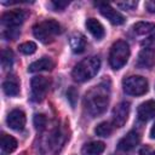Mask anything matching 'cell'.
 Returning <instances> with one entry per match:
<instances>
[{
  "label": "cell",
  "instance_id": "obj_1",
  "mask_svg": "<svg viewBox=\"0 0 155 155\" xmlns=\"http://www.w3.org/2000/svg\"><path fill=\"white\" fill-rule=\"evenodd\" d=\"M108 104H109V94L107 92V88L103 87L102 85L96 86L88 93H86L85 109L92 117L103 114Z\"/></svg>",
  "mask_w": 155,
  "mask_h": 155
},
{
  "label": "cell",
  "instance_id": "obj_2",
  "mask_svg": "<svg viewBox=\"0 0 155 155\" xmlns=\"http://www.w3.org/2000/svg\"><path fill=\"white\" fill-rule=\"evenodd\" d=\"M99 68H101V59L96 56H91L82 59L74 67L71 71V76L78 82H85L92 79L94 75H97Z\"/></svg>",
  "mask_w": 155,
  "mask_h": 155
},
{
  "label": "cell",
  "instance_id": "obj_3",
  "mask_svg": "<svg viewBox=\"0 0 155 155\" xmlns=\"http://www.w3.org/2000/svg\"><path fill=\"white\" fill-rule=\"evenodd\" d=\"M61 33V25L54 19H46L33 27V34L42 44H50Z\"/></svg>",
  "mask_w": 155,
  "mask_h": 155
},
{
  "label": "cell",
  "instance_id": "obj_4",
  "mask_svg": "<svg viewBox=\"0 0 155 155\" xmlns=\"http://www.w3.org/2000/svg\"><path fill=\"white\" fill-rule=\"evenodd\" d=\"M130 58L128 44L124 40H119L113 44L109 52V64L113 69H121Z\"/></svg>",
  "mask_w": 155,
  "mask_h": 155
},
{
  "label": "cell",
  "instance_id": "obj_5",
  "mask_svg": "<svg viewBox=\"0 0 155 155\" xmlns=\"http://www.w3.org/2000/svg\"><path fill=\"white\" fill-rule=\"evenodd\" d=\"M155 63V35L148 36L142 42V50L138 53L136 65L142 69H149Z\"/></svg>",
  "mask_w": 155,
  "mask_h": 155
},
{
  "label": "cell",
  "instance_id": "obj_6",
  "mask_svg": "<svg viewBox=\"0 0 155 155\" xmlns=\"http://www.w3.org/2000/svg\"><path fill=\"white\" fill-rule=\"evenodd\" d=\"M122 88L130 96H142L148 91V81L139 75H131L122 80Z\"/></svg>",
  "mask_w": 155,
  "mask_h": 155
},
{
  "label": "cell",
  "instance_id": "obj_7",
  "mask_svg": "<svg viewBox=\"0 0 155 155\" xmlns=\"http://www.w3.org/2000/svg\"><path fill=\"white\" fill-rule=\"evenodd\" d=\"M31 86V101L33 102H41L48 91L50 81L45 76H34L30 82Z\"/></svg>",
  "mask_w": 155,
  "mask_h": 155
},
{
  "label": "cell",
  "instance_id": "obj_8",
  "mask_svg": "<svg viewBox=\"0 0 155 155\" xmlns=\"http://www.w3.org/2000/svg\"><path fill=\"white\" fill-rule=\"evenodd\" d=\"M25 19V13L22 10L7 11L1 16V23L5 28H18Z\"/></svg>",
  "mask_w": 155,
  "mask_h": 155
},
{
  "label": "cell",
  "instance_id": "obj_9",
  "mask_svg": "<svg viewBox=\"0 0 155 155\" xmlns=\"http://www.w3.org/2000/svg\"><path fill=\"white\" fill-rule=\"evenodd\" d=\"M130 114V103L128 102H121L113 109V125L115 127H122Z\"/></svg>",
  "mask_w": 155,
  "mask_h": 155
},
{
  "label": "cell",
  "instance_id": "obj_10",
  "mask_svg": "<svg viewBox=\"0 0 155 155\" xmlns=\"http://www.w3.org/2000/svg\"><path fill=\"white\" fill-rule=\"evenodd\" d=\"M97 6L99 7V12L103 17H105L111 24H115V25H120V24H124L125 23V17L117 12L116 10H114L110 5L108 4H97Z\"/></svg>",
  "mask_w": 155,
  "mask_h": 155
},
{
  "label": "cell",
  "instance_id": "obj_11",
  "mask_svg": "<svg viewBox=\"0 0 155 155\" xmlns=\"http://www.w3.org/2000/svg\"><path fill=\"white\" fill-rule=\"evenodd\" d=\"M25 121H27L25 114L19 109H15V110L10 111V114L7 115V119H6L8 127L15 130V131L23 130L25 126Z\"/></svg>",
  "mask_w": 155,
  "mask_h": 155
},
{
  "label": "cell",
  "instance_id": "obj_12",
  "mask_svg": "<svg viewBox=\"0 0 155 155\" xmlns=\"http://www.w3.org/2000/svg\"><path fill=\"white\" fill-rule=\"evenodd\" d=\"M139 140H140L139 133L136 131H130L124 138L119 140L117 148L119 150H122V151H130L133 148H136V145H138Z\"/></svg>",
  "mask_w": 155,
  "mask_h": 155
},
{
  "label": "cell",
  "instance_id": "obj_13",
  "mask_svg": "<svg viewBox=\"0 0 155 155\" xmlns=\"http://www.w3.org/2000/svg\"><path fill=\"white\" fill-rule=\"evenodd\" d=\"M137 116L143 122L151 120L155 116V101L150 99L142 103L137 109Z\"/></svg>",
  "mask_w": 155,
  "mask_h": 155
},
{
  "label": "cell",
  "instance_id": "obj_14",
  "mask_svg": "<svg viewBox=\"0 0 155 155\" xmlns=\"http://www.w3.org/2000/svg\"><path fill=\"white\" fill-rule=\"evenodd\" d=\"M69 45L74 53H82L86 48V38L81 33L75 31L69 36Z\"/></svg>",
  "mask_w": 155,
  "mask_h": 155
},
{
  "label": "cell",
  "instance_id": "obj_15",
  "mask_svg": "<svg viewBox=\"0 0 155 155\" xmlns=\"http://www.w3.org/2000/svg\"><path fill=\"white\" fill-rule=\"evenodd\" d=\"M86 28L87 30L92 34L93 38H96L97 40H101L104 38L105 35V30L104 27L102 25V23L99 21H97L96 18H88L86 21Z\"/></svg>",
  "mask_w": 155,
  "mask_h": 155
},
{
  "label": "cell",
  "instance_id": "obj_16",
  "mask_svg": "<svg viewBox=\"0 0 155 155\" xmlns=\"http://www.w3.org/2000/svg\"><path fill=\"white\" fill-rule=\"evenodd\" d=\"M54 67V63L48 57H42L35 62H33L28 67L29 73H36V71H44V70H51Z\"/></svg>",
  "mask_w": 155,
  "mask_h": 155
},
{
  "label": "cell",
  "instance_id": "obj_17",
  "mask_svg": "<svg viewBox=\"0 0 155 155\" xmlns=\"http://www.w3.org/2000/svg\"><path fill=\"white\" fill-rule=\"evenodd\" d=\"M105 149L103 142H90L86 143L81 149V155H101Z\"/></svg>",
  "mask_w": 155,
  "mask_h": 155
},
{
  "label": "cell",
  "instance_id": "obj_18",
  "mask_svg": "<svg viewBox=\"0 0 155 155\" xmlns=\"http://www.w3.org/2000/svg\"><path fill=\"white\" fill-rule=\"evenodd\" d=\"M2 90L6 96L8 97H16L19 93V82L15 76H10L7 80L2 84Z\"/></svg>",
  "mask_w": 155,
  "mask_h": 155
},
{
  "label": "cell",
  "instance_id": "obj_19",
  "mask_svg": "<svg viewBox=\"0 0 155 155\" xmlns=\"http://www.w3.org/2000/svg\"><path fill=\"white\" fill-rule=\"evenodd\" d=\"M133 31L137 35H145L150 36L155 33V24L150 22H138L133 25Z\"/></svg>",
  "mask_w": 155,
  "mask_h": 155
},
{
  "label": "cell",
  "instance_id": "obj_20",
  "mask_svg": "<svg viewBox=\"0 0 155 155\" xmlns=\"http://www.w3.org/2000/svg\"><path fill=\"white\" fill-rule=\"evenodd\" d=\"M17 148V140L12 136H8L6 133H2L1 136V150L6 154H10L15 151Z\"/></svg>",
  "mask_w": 155,
  "mask_h": 155
},
{
  "label": "cell",
  "instance_id": "obj_21",
  "mask_svg": "<svg viewBox=\"0 0 155 155\" xmlns=\"http://www.w3.org/2000/svg\"><path fill=\"white\" fill-rule=\"evenodd\" d=\"M114 131V125L108 122V121H103L101 124H98L94 128V133L99 137H109Z\"/></svg>",
  "mask_w": 155,
  "mask_h": 155
},
{
  "label": "cell",
  "instance_id": "obj_22",
  "mask_svg": "<svg viewBox=\"0 0 155 155\" xmlns=\"http://www.w3.org/2000/svg\"><path fill=\"white\" fill-rule=\"evenodd\" d=\"M13 64V52L11 50H2L1 51V65L4 69L11 68Z\"/></svg>",
  "mask_w": 155,
  "mask_h": 155
},
{
  "label": "cell",
  "instance_id": "obj_23",
  "mask_svg": "<svg viewBox=\"0 0 155 155\" xmlns=\"http://www.w3.org/2000/svg\"><path fill=\"white\" fill-rule=\"evenodd\" d=\"M18 50L23 53V54H33L36 51V44L33 41H27L19 45Z\"/></svg>",
  "mask_w": 155,
  "mask_h": 155
},
{
  "label": "cell",
  "instance_id": "obj_24",
  "mask_svg": "<svg viewBox=\"0 0 155 155\" xmlns=\"http://www.w3.org/2000/svg\"><path fill=\"white\" fill-rule=\"evenodd\" d=\"M33 122H34V126H35L36 130L42 131L47 125V119L44 114H36V115H34Z\"/></svg>",
  "mask_w": 155,
  "mask_h": 155
},
{
  "label": "cell",
  "instance_id": "obj_25",
  "mask_svg": "<svg viewBox=\"0 0 155 155\" xmlns=\"http://www.w3.org/2000/svg\"><path fill=\"white\" fill-rule=\"evenodd\" d=\"M78 96H79V93H78L75 87H69L68 88V91H67V99L70 103L71 108H75L76 102H78Z\"/></svg>",
  "mask_w": 155,
  "mask_h": 155
},
{
  "label": "cell",
  "instance_id": "obj_26",
  "mask_svg": "<svg viewBox=\"0 0 155 155\" xmlns=\"http://www.w3.org/2000/svg\"><path fill=\"white\" fill-rule=\"evenodd\" d=\"M2 35L7 40H15L19 35V29L18 28H6L2 33Z\"/></svg>",
  "mask_w": 155,
  "mask_h": 155
},
{
  "label": "cell",
  "instance_id": "obj_27",
  "mask_svg": "<svg viewBox=\"0 0 155 155\" xmlns=\"http://www.w3.org/2000/svg\"><path fill=\"white\" fill-rule=\"evenodd\" d=\"M138 5V1H124V2H116L117 7H121L124 10H134Z\"/></svg>",
  "mask_w": 155,
  "mask_h": 155
},
{
  "label": "cell",
  "instance_id": "obj_28",
  "mask_svg": "<svg viewBox=\"0 0 155 155\" xmlns=\"http://www.w3.org/2000/svg\"><path fill=\"white\" fill-rule=\"evenodd\" d=\"M69 5V1H52L50 2V6L53 8V11H62Z\"/></svg>",
  "mask_w": 155,
  "mask_h": 155
},
{
  "label": "cell",
  "instance_id": "obj_29",
  "mask_svg": "<svg viewBox=\"0 0 155 155\" xmlns=\"http://www.w3.org/2000/svg\"><path fill=\"white\" fill-rule=\"evenodd\" d=\"M145 8L151 12V13H155V0H149V1H145Z\"/></svg>",
  "mask_w": 155,
  "mask_h": 155
},
{
  "label": "cell",
  "instance_id": "obj_30",
  "mask_svg": "<svg viewBox=\"0 0 155 155\" xmlns=\"http://www.w3.org/2000/svg\"><path fill=\"white\" fill-rule=\"evenodd\" d=\"M140 155H155V150H151L149 148H144L140 151Z\"/></svg>",
  "mask_w": 155,
  "mask_h": 155
},
{
  "label": "cell",
  "instance_id": "obj_31",
  "mask_svg": "<svg viewBox=\"0 0 155 155\" xmlns=\"http://www.w3.org/2000/svg\"><path fill=\"white\" fill-rule=\"evenodd\" d=\"M150 138L155 139V124L153 125V127H151V130H150Z\"/></svg>",
  "mask_w": 155,
  "mask_h": 155
}]
</instances>
